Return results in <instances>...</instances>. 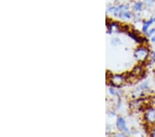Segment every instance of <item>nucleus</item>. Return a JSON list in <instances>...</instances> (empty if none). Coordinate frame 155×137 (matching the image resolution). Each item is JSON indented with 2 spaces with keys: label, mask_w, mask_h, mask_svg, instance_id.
I'll return each mask as SVG.
<instances>
[{
  "label": "nucleus",
  "mask_w": 155,
  "mask_h": 137,
  "mask_svg": "<svg viewBox=\"0 0 155 137\" xmlns=\"http://www.w3.org/2000/svg\"><path fill=\"white\" fill-rule=\"evenodd\" d=\"M147 56V51L143 48H139L135 52V57L137 60H143Z\"/></svg>",
  "instance_id": "f257e3e1"
},
{
  "label": "nucleus",
  "mask_w": 155,
  "mask_h": 137,
  "mask_svg": "<svg viewBox=\"0 0 155 137\" xmlns=\"http://www.w3.org/2000/svg\"><path fill=\"white\" fill-rule=\"evenodd\" d=\"M145 118L147 121L155 123V109H151L146 113Z\"/></svg>",
  "instance_id": "f03ea898"
},
{
  "label": "nucleus",
  "mask_w": 155,
  "mask_h": 137,
  "mask_svg": "<svg viewBox=\"0 0 155 137\" xmlns=\"http://www.w3.org/2000/svg\"><path fill=\"white\" fill-rule=\"evenodd\" d=\"M117 126L119 129H121L122 130L126 131V132H128V129L126 125V123H125V120L122 118H119L118 120H117Z\"/></svg>",
  "instance_id": "7ed1b4c3"
},
{
  "label": "nucleus",
  "mask_w": 155,
  "mask_h": 137,
  "mask_svg": "<svg viewBox=\"0 0 155 137\" xmlns=\"http://www.w3.org/2000/svg\"><path fill=\"white\" fill-rule=\"evenodd\" d=\"M124 82V78L121 76H115L113 78V83L114 85L119 86L121 85Z\"/></svg>",
  "instance_id": "20e7f679"
},
{
  "label": "nucleus",
  "mask_w": 155,
  "mask_h": 137,
  "mask_svg": "<svg viewBox=\"0 0 155 137\" xmlns=\"http://www.w3.org/2000/svg\"><path fill=\"white\" fill-rule=\"evenodd\" d=\"M155 22L154 21V19H151L150 20H149L148 22H146L145 24H144L143 25V31L144 32H146L147 31V28H148V27L150 26L151 24H152V22Z\"/></svg>",
  "instance_id": "39448f33"
},
{
  "label": "nucleus",
  "mask_w": 155,
  "mask_h": 137,
  "mask_svg": "<svg viewBox=\"0 0 155 137\" xmlns=\"http://www.w3.org/2000/svg\"><path fill=\"white\" fill-rule=\"evenodd\" d=\"M122 18H130L131 17V13L130 12H124L122 15H121Z\"/></svg>",
  "instance_id": "423d86ee"
},
{
  "label": "nucleus",
  "mask_w": 155,
  "mask_h": 137,
  "mask_svg": "<svg viewBox=\"0 0 155 137\" xmlns=\"http://www.w3.org/2000/svg\"><path fill=\"white\" fill-rule=\"evenodd\" d=\"M141 7H142V3L138 2L135 5V9L136 10H140L141 9Z\"/></svg>",
  "instance_id": "0eeeda50"
},
{
  "label": "nucleus",
  "mask_w": 155,
  "mask_h": 137,
  "mask_svg": "<svg viewBox=\"0 0 155 137\" xmlns=\"http://www.w3.org/2000/svg\"><path fill=\"white\" fill-rule=\"evenodd\" d=\"M154 31H155L154 28H152V29H151L149 33H148V34H147V35H148V36H150V35H152V33H154Z\"/></svg>",
  "instance_id": "6e6552de"
},
{
  "label": "nucleus",
  "mask_w": 155,
  "mask_h": 137,
  "mask_svg": "<svg viewBox=\"0 0 155 137\" xmlns=\"http://www.w3.org/2000/svg\"><path fill=\"white\" fill-rule=\"evenodd\" d=\"M152 136H155V129H154L152 130Z\"/></svg>",
  "instance_id": "1a4fd4ad"
},
{
  "label": "nucleus",
  "mask_w": 155,
  "mask_h": 137,
  "mask_svg": "<svg viewBox=\"0 0 155 137\" xmlns=\"http://www.w3.org/2000/svg\"><path fill=\"white\" fill-rule=\"evenodd\" d=\"M152 41L153 42H155V35H154V37H152Z\"/></svg>",
  "instance_id": "9d476101"
},
{
  "label": "nucleus",
  "mask_w": 155,
  "mask_h": 137,
  "mask_svg": "<svg viewBox=\"0 0 155 137\" xmlns=\"http://www.w3.org/2000/svg\"><path fill=\"white\" fill-rule=\"evenodd\" d=\"M145 1H150V0H145Z\"/></svg>",
  "instance_id": "9b49d317"
}]
</instances>
